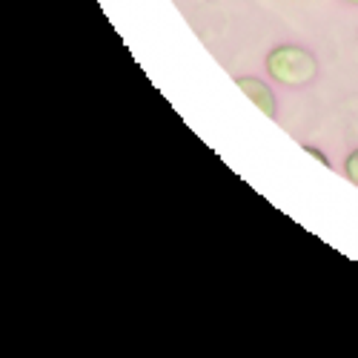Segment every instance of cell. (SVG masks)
I'll list each match as a JSON object with an SVG mask.
<instances>
[{
    "label": "cell",
    "instance_id": "obj_1",
    "mask_svg": "<svg viewBox=\"0 0 358 358\" xmlns=\"http://www.w3.org/2000/svg\"><path fill=\"white\" fill-rule=\"evenodd\" d=\"M266 72L281 86H304L318 75V64L310 49L284 43L266 55Z\"/></svg>",
    "mask_w": 358,
    "mask_h": 358
},
{
    "label": "cell",
    "instance_id": "obj_2",
    "mask_svg": "<svg viewBox=\"0 0 358 358\" xmlns=\"http://www.w3.org/2000/svg\"><path fill=\"white\" fill-rule=\"evenodd\" d=\"M235 83L241 86V92L266 115V117H278V103H275V95H273V89L266 86L264 80H258V78H250V75H244V78H235Z\"/></svg>",
    "mask_w": 358,
    "mask_h": 358
},
{
    "label": "cell",
    "instance_id": "obj_3",
    "mask_svg": "<svg viewBox=\"0 0 358 358\" xmlns=\"http://www.w3.org/2000/svg\"><path fill=\"white\" fill-rule=\"evenodd\" d=\"M344 172H347V178L358 187V149H352V152L347 155V161H344Z\"/></svg>",
    "mask_w": 358,
    "mask_h": 358
},
{
    "label": "cell",
    "instance_id": "obj_4",
    "mask_svg": "<svg viewBox=\"0 0 358 358\" xmlns=\"http://www.w3.org/2000/svg\"><path fill=\"white\" fill-rule=\"evenodd\" d=\"M304 152H310V155H315V158H318V161H321L324 166H330V161H327V155H324V152H318V149H315V146H304Z\"/></svg>",
    "mask_w": 358,
    "mask_h": 358
},
{
    "label": "cell",
    "instance_id": "obj_5",
    "mask_svg": "<svg viewBox=\"0 0 358 358\" xmlns=\"http://www.w3.org/2000/svg\"><path fill=\"white\" fill-rule=\"evenodd\" d=\"M344 3H352V6H358V0H344Z\"/></svg>",
    "mask_w": 358,
    "mask_h": 358
}]
</instances>
